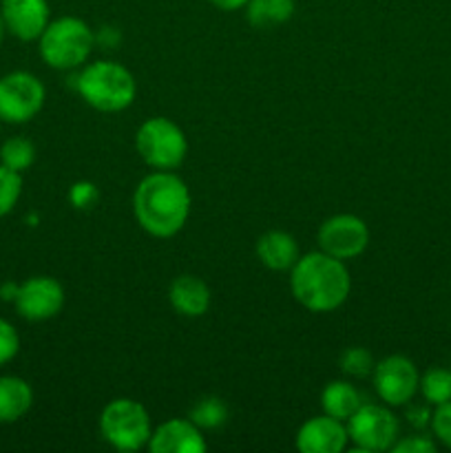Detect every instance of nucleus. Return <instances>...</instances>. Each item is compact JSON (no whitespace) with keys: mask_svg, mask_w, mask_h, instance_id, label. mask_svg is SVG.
I'll use <instances>...</instances> for the list:
<instances>
[{"mask_svg":"<svg viewBox=\"0 0 451 453\" xmlns=\"http://www.w3.org/2000/svg\"><path fill=\"white\" fill-rule=\"evenodd\" d=\"M133 212L141 228L157 239L175 237L190 215V193L172 171H155L137 184Z\"/></svg>","mask_w":451,"mask_h":453,"instance_id":"nucleus-1","label":"nucleus"},{"mask_svg":"<svg viewBox=\"0 0 451 453\" xmlns=\"http://www.w3.org/2000/svg\"><path fill=\"white\" fill-rule=\"evenodd\" d=\"M292 296L305 310L317 314L334 312L348 301L352 277L345 261L327 252H310L299 257L290 270Z\"/></svg>","mask_w":451,"mask_h":453,"instance_id":"nucleus-2","label":"nucleus"},{"mask_svg":"<svg viewBox=\"0 0 451 453\" xmlns=\"http://www.w3.org/2000/svg\"><path fill=\"white\" fill-rule=\"evenodd\" d=\"M75 87L80 97L102 113H119L128 109L137 96V82L131 71L111 60L84 66Z\"/></svg>","mask_w":451,"mask_h":453,"instance_id":"nucleus-3","label":"nucleus"},{"mask_svg":"<svg viewBox=\"0 0 451 453\" xmlns=\"http://www.w3.org/2000/svg\"><path fill=\"white\" fill-rule=\"evenodd\" d=\"M38 40L42 60L51 69L66 71L87 62L93 51L96 35L84 20L75 16H65L49 22Z\"/></svg>","mask_w":451,"mask_h":453,"instance_id":"nucleus-4","label":"nucleus"},{"mask_svg":"<svg viewBox=\"0 0 451 453\" xmlns=\"http://www.w3.org/2000/svg\"><path fill=\"white\" fill-rule=\"evenodd\" d=\"M100 432L111 447L119 451H137L149 447L153 425L141 403L115 398L102 410Z\"/></svg>","mask_w":451,"mask_h":453,"instance_id":"nucleus-5","label":"nucleus"},{"mask_svg":"<svg viewBox=\"0 0 451 453\" xmlns=\"http://www.w3.org/2000/svg\"><path fill=\"white\" fill-rule=\"evenodd\" d=\"M135 146L140 157L155 171H175L188 155L184 131L168 118H150L137 128Z\"/></svg>","mask_w":451,"mask_h":453,"instance_id":"nucleus-6","label":"nucleus"},{"mask_svg":"<svg viewBox=\"0 0 451 453\" xmlns=\"http://www.w3.org/2000/svg\"><path fill=\"white\" fill-rule=\"evenodd\" d=\"M345 425H348L349 442H354L358 451L365 453L392 451V447L401 438V423L389 405L363 403Z\"/></svg>","mask_w":451,"mask_h":453,"instance_id":"nucleus-7","label":"nucleus"},{"mask_svg":"<svg viewBox=\"0 0 451 453\" xmlns=\"http://www.w3.org/2000/svg\"><path fill=\"white\" fill-rule=\"evenodd\" d=\"M44 84L27 71H13L0 78V119L7 124H27L42 111Z\"/></svg>","mask_w":451,"mask_h":453,"instance_id":"nucleus-8","label":"nucleus"},{"mask_svg":"<svg viewBox=\"0 0 451 453\" xmlns=\"http://www.w3.org/2000/svg\"><path fill=\"white\" fill-rule=\"evenodd\" d=\"M376 394L389 407H405L418 394L420 374L414 361L402 354H392L374 365L371 372Z\"/></svg>","mask_w":451,"mask_h":453,"instance_id":"nucleus-9","label":"nucleus"},{"mask_svg":"<svg viewBox=\"0 0 451 453\" xmlns=\"http://www.w3.org/2000/svg\"><path fill=\"white\" fill-rule=\"evenodd\" d=\"M318 246L340 261L356 259L370 246V228L356 215H334L318 228Z\"/></svg>","mask_w":451,"mask_h":453,"instance_id":"nucleus-10","label":"nucleus"},{"mask_svg":"<svg viewBox=\"0 0 451 453\" xmlns=\"http://www.w3.org/2000/svg\"><path fill=\"white\" fill-rule=\"evenodd\" d=\"M13 305L25 321H49L65 308V288L53 277H31L16 286Z\"/></svg>","mask_w":451,"mask_h":453,"instance_id":"nucleus-11","label":"nucleus"},{"mask_svg":"<svg viewBox=\"0 0 451 453\" xmlns=\"http://www.w3.org/2000/svg\"><path fill=\"white\" fill-rule=\"evenodd\" d=\"M0 13L9 34L22 42L38 40L51 22L47 0H0Z\"/></svg>","mask_w":451,"mask_h":453,"instance_id":"nucleus-12","label":"nucleus"},{"mask_svg":"<svg viewBox=\"0 0 451 453\" xmlns=\"http://www.w3.org/2000/svg\"><path fill=\"white\" fill-rule=\"evenodd\" d=\"M348 442V425L327 414L305 420L296 434V449L301 453H340Z\"/></svg>","mask_w":451,"mask_h":453,"instance_id":"nucleus-13","label":"nucleus"},{"mask_svg":"<svg viewBox=\"0 0 451 453\" xmlns=\"http://www.w3.org/2000/svg\"><path fill=\"white\" fill-rule=\"evenodd\" d=\"M206 438L202 429L186 418H171L153 429L149 449L153 453H203Z\"/></svg>","mask_w":451,"mask_h":453,"instance_id":"nucleus-14","label":"nucleus"},{"mask_svg":"<svg viewBox=\"0 0 451 453\" xmlns=\"http://www.w3.org/2000/svg\"><path fill=\"white\" fill-rule=\"evenodd\" d=\"M168 299L181 317L197 319L203 317L210 308V288L203 279L195 277V274H180L171 283Z\"/></svg>","mask_w":451,"mask_h":453,"instance_id":"nucleus-15","label":"nucleus"},{"mask_svg":"<svg viewBox=\"0 0 451 453\" xmlns=\"http://www.w3.org/2000/svg\"><path fill=\"white\" fill-rule=\"evenodd\" d=\"M256 257L261 264L270 270H292V265L299 261V243L290 233L283 230H270L256 239Z\"/></svg>","mask_w":451,"mask_h":453,"instance_id":"nucleus-16","label":"nucleus"},{"mask_svg":"<svg viewBox=\"0 0 451 453\" xmlns=\"http://www.w3.org/2000/svg\"><path fill=\"white\" fill-rule=\"evenodd\" d=\"M34 405V389L20 376H0V425L25 418Z\"/></svg>","mask_w":451,"mask_h":453,"instance_id":"nucleus-17","label":"nucleus"},{"mask_svg":"<svg viewBox=\"0 0 451 453\" xmlns=\"http://www.w3.org/2000/svg\"><path fill=\"white\" fill-rule=\"evenodd\" d=\"M363 403H365L363 401V394L349 380H334V383L325 385L321 394L323 414L343 420V423H348L356 414Z\"/></svg>","mask_w":451,"mask_h":453,"instance_id":"nucleus-18","label":"nucleus"},{"mask_svg":"<svg viewBox=\"0 0 451 453\" xmlns=\"http://www.w3.org/2000/svg\"><path fill=\"white\" fill-rule=\"evenodd\" d=\"M248 7V20L256 29H270V27L283 25L292 18L294 3L292 0H250Z\"/></svg>","mask_w":451,"mask_h":453,"instance_id":"nucleus-19","label":"nucleus"},{"mask_svg":"<svg viewBox=\"0 0 451 453\" xmlns=\"http://www.w3.org/2000/svg\"><path fill=\"white\" fill-rule=\"evenodd\" d=\"M418 392L423 394L424 403L429 407H438L442 403L451 401V367H429L420 376Z\"/></svg>","mask_w":451,"mask_h":453,"instance_id":"nucleus-20","label":"nucleus"},{"mask_svg":"<svg viewBox=\"0 0 451 453\" xmlns=\"http://www.w3.org/2000/svg\"><path fill=\"white\" fill-rule=\"evenodd\" d=\"M35 162V146L27 137H9L0 146V164L11 171L22 173Z\"/></svg>","mask_w":451,"mask_h":453,"instance_id":"nucleus-21","label":"nucleus"},{"mask_svg":"<svg viewBox=\"0 0 451 453\" xmlns=\"http://www.w3.org/2000/svg\"><path fill=\"white\" fill-rule=\"evenodd\" d=\"M190 420L197 425L199 429H215L228 420V407L221 398L206 396L197 401V405L190 410Z\"/></svg>","mask_w":451,"mask_h":453,"instance_id":"nucleus-22","label":"nucleus"},{"mask_svg":"<svg viewBox=\"0 0 451 453\" xmlns=\"http://www.w3.org/2000/svg\"><path fill=\"white\" fill-rule=\"evenodd\" d=\"M22 195V177L20 173L0 164V219L16 208L18 199Z\"/></svg>","mask_w":451,"mask_h":453,"instance_id":"nucleus-23","label":"nucleus"},{"mask_svg":"<svg viewBox=\"0 0 451 453\" xmlns=\"http://www.w3.org/2000/svg\"><path fill=\"white\" fill-rule=\"evenodd\" d=\"M374 358L365 348H348L340 354V370L352 379H365L374 372Z\"/></svg>","mask_w":451,"mask_h":453,"instance_id":"nucleus-24","label":"nucleus"},{"mask_svg":"<svg viewBox=\"0 0 451 453\" xmlns=\"http://www.w3.org/2000/svg\"><path fill=\"white\" fill-rule=\"evenodd\" d=\"M429 427H432L433 438H436L442 447L451 449V401L433 407L432 423H429Z\"/></svg>","mask_w":451,"mask_h":453,"instance_id":"nucleus-25","label":"nucleus"},{"mask_svg":"<svg viewBox=\"0 0 451 453\" xmlns=\"http://www.w3.org/2000/svg\"><path fill=\"white\" fill-rule=\"evenodd\" d=\"M18 352H20V336H18L16 327L0 319V365H7L9 361H13Z\"/></svg>","mask_w":451,"mask_h":453,"instance_id":"nucleus-26","label":"nucleus"},{"mask_svg":"<svg viewBox=\"0 0 451 453\" xmlns=\"http://www.w3.org/2000/svg\"><path fill=\"white\" fill-rule=\"evenodd\" d=\"M438 449L436 441L424 434H414V436L398 438L396 445L392 447L394 453H433Z\"/></svg>","mask_w":451,"mask_h":453,"instance_id":"nucleus-27","label":"nucleus"},{"mask_svg":"<svg viewBox=\"0 0 451 453\" xmlns=\"http://www.w3.org/2000/svg\"><path fill=\"white\" fill-rule=\"evenodd\" d=\"M407 418H409L411 427L424 429L432 423V410H429L427 403H424V405H411L409 410H407Z\"/></svg>","mask_w":451,"mask_h":453,"instance_id":"nucleus-28","label":"nucleus"},{"mask_svg":"<svg viewBox=\"0 0 451 453\" xmlns=\"http://www.w3.org/2000/svg\"><path fill=\"white\" fill-rule=\"evenodd\" d=\"M210 3L215 4L217 9H221V12H237V9L246 7L250 0H210Z\"/></svg>","mask_w":451,"mask_h":453,"instance_id":"nucleus-29","label":"nucleus"},{"mask_svg":"<svg viewBox=\"0 0 451 453\" xmlns=\"http://www.w3.org/2000/svg\"><path fill=\"white\" fill-rule=\"evenodd\" d=\"M4 34H7V27H4L3 13H0V44H3V40H4Z\"/></svg>","mask_w":451,"mask_h":453,"instance_id":"nucleus-30","label":"nucleus"},{"mask_svg":"<svg viewBox=\"0 0 451 453\" xmlns=\"http://www.w3.org/2000/svg\"><path fill=\"white\" fill-rule=\"evenodd\" d=\"M0 122H3V119H0Z\"/></svg>","mask_w":451,"mask_h":453,"instance_id":"nucleus-31","label":"nucleus"}]
</instances>
